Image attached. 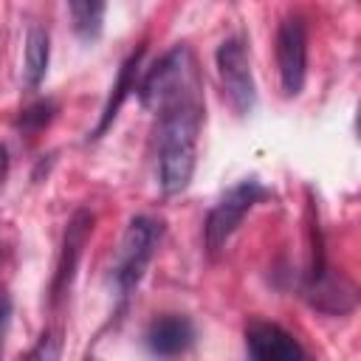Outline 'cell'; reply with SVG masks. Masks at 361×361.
<instances>
[{"label":"cell","instance_id":"7a4b0ae2","mask_svg":"<svg viewBox=\"0 0 361 361\" xmlns=\"http://www.w3.org/2000/svg\"><path fill=\"white\" fill-rule=\"evenodd\" d=\"M161 237H164V223L149 214H135L127 223L113 262V285L121 299H127L144 279L147 265L152 262L155 248L161 245Z\"/></svg>","mask_w":361,"mask_h":361},{"label":"cell","instance_id":"30bf717a","mask_svg":"<svg viewBox=\"0 0 361 361\" xmlns=\"http://www.w3.org/2000/svg\"><path fill=\"white\" fill-rule=\"evenodd\" d=\"M141 56H144V48H138L124 65H121V71H118V79H116V85H113V93H110V99H107V104H104V110H102V118H99V127L93 130V135L90 138H99L107 127H110V121L116 118V110L121 107V102L130 96V90H135V76H138V65H141Z\"/></svg>","mask_w":361,"mask_h":361},{"label":"cell","instance_id":"52a82bcc","mask_svg":"<svg viewBox=\"0 0 361 361\" xmlns=\"http://www.w3.org/2000/svg\"><path fill=\"white\" fill-rule=\"evenodd\" d=\"M245 350L257 361H293L305 358L302 344L274 322H251L245 327Z\"/></svg>","mask_w":361,"mask_h":361},{"label":"cell","instance_id":"4fadbf2b","mask_svg":"<svg viewBox=\"0 0 361 361\" xmlns=\"http://www.w3.org/2000/svg\"><path fill=\"white\" fill-rule=\"evenodd\" d=\"M6 175H8V149L6 144H0V186L6 183Z\"/></svg>","mask_w":361,"mask_h":361},{"label":"cell","instance_id":"8992f818","mask_svg":"<svg viewBox=\"0 0 361 361\" xmlns=\"http://www.w3.org/2000/svg\"><path fill=\"white\" fill-rule=\"evenodd\" d=\"M93 231V214L79 209L68 228H65V240H62V251H59V262H56V274H54V282H51V302L59 305L73 282V274H76V265H79V257H82V248L87 243Z\"/></svg>","mask_w":361,"mask_h":361},{"label":"cell","instance_id":"7c38bea8","mask_svg":"<svg viewBox=\"0 0 361 361\" xmlns=\"http://www.w3.org/2000/svg\"><path fill=\"white\" fill-rule=\"evenodd\" d=\"M8 324H11V296L6 290H0V353H3V341L8 336Z\"/></svg>","mask_w":361,"mask_h":361},{"label":"cell","instance_id":"5b68a950","mask_svg":"<svg viewBox=\"0 0 361 361\" xmlns=\"http://www.w3.org/2000/svg\"><path fill=\"white\" fill-rule=\"evenodd\" d=\"M276 68L285 96H299L307 79V31L302 17L290 14L276 28Z\"/></svg>","mask_w":361,"mask_h":361},{"label":"cell","instance_id":"8fae6325","mask_svg":"<svg viewBox=\"0 0 361 361\" xmlns=\"http://www.w3.org/2000/svg\"><path fill=\"white\" fill-rule=\"evenodd\" d=\"M65 3H68V14H71V25H73L76 37L82 42L99 39V34L104 28L107 0H65Z\"/></svg>","mask_w":361,"mask_h":361},{"label":"cell","instance_id":"6da1fadb","mask_svg":"<svg viewBox=\"0 0 361 361\" xmlns=\"http://www.w3.org/2000/svg\"><path fill=\"white\" fill-rule=\"evenodd\" d=\"M152 110H158L155 161L158 186L164 195H178L189 186L197 164V135L203 124L200 76H189L172 93H166Z\"/></svg>","mask_w":361,"mask_h":361},{"label":"cell","instance_id":"9c48e42d","mask_svg":"<svg viewBox=\"0 0 361 361\" xmlns=\"http://www.w3.org/2000/svg\"><path fill=\"white\" fill-rule=\"evenodd\" d=\"M51 62V39L42 25H31L25 37V56H23V85L28 90H37L48 73Z\"/></svg>","mask_w":361,"mask_h":361},{"label":"cell","instance_id":"277c9868","mask_svg":"<svg viewBox=\"0 0 361 361\" xmlns=\"http://www.w3.org/2000/svg\"><path fill=\"white\" fill-rule=\"evenodd\" d=\"M214 62H217V73L223 82V93L228 96V104L234 107L237 116H248L257 104V85H254V73H251L245 37L234 34V37L223 39L214 54Z\"/></svg>","mask_w":361,"mask_h":361},{"label":"cell","instance_id":"3957f363","mask_svg":"<svg viewBox=\"0 0 361 361\" xmlns=\"http://www.w3.org/2000/svg\"><path fill=\"white\" fill-rule=\"evenodd\" d=\"M268 195H271V192H268L257 178H245V180L234 183V186L214 203V209L209 212V217H206V223H203V240H206L209 254H217V251L228 243V237L240 228L243 217H245L262 197H268Z\"/></svg>","mask_w":361,"mask_h":361},{"label":"cell","instance_id":"ba28073f","mask_svg":"<svg viewBox=\"0 0 361 361\" xmlns=\"http://www.w3.org/2000/svg\"><path fill=\"white\" fill-rule=\"evenodd\" d=\"M144 344L152 355H180L195 344V324L180 313H166L149 322L144 333Z\"/></svg>","mask_w":361,"mask_h":361}]
</instances>
